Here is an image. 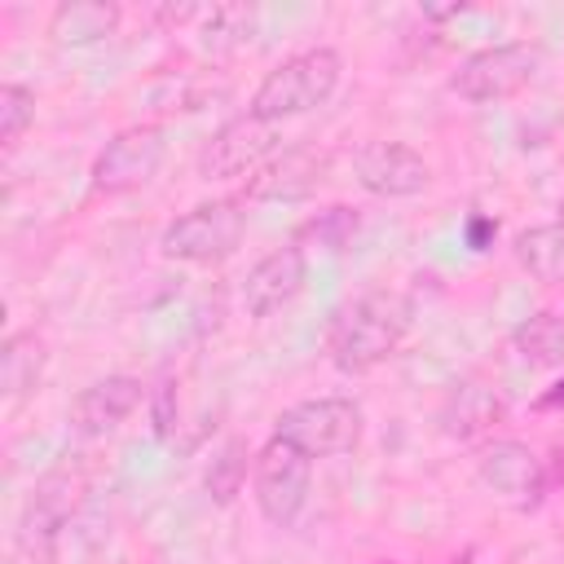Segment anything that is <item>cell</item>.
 <instances>
[{
	"label": "cell",
	"mask_w": 564,
	"mask_h": 564,
	"mask_svg": "<svg viewBox=\"0 0 564 564\" xmlns=\"http://www.w3.org/2000/svg\"><path fill=\"white\" fill-rule=\"evenodd\" d=\"M489 234H494V220H480V216H476V220L467 225V238H471L476 251H485V238H489Z\"/></svg>",
	"instance_id": "cell-26"
},
{
	"label": "cell",
	"mask_w": 564,
	"mask_h": 564,
	"mask_svg": "<svg viewBox=\"0 0 564 564\" xmlns=\"http://www.w3.org/2000/svg\"><path fill=\"white\" fill-rule=\"evenodd\" d=\"M145 401V383L137 375H106L97 383H88L75 405H70V423L79 436H106L115 432L137 405Z\"/></svg>",
	"instance_id": "cell-14"
},
{
	"label": "cell",
	"mask_w": 564,
	"mask_h": 564,
	"mask_svg": "<svg viewBox=\"0 0 564 564\" xmlns=\"http://www.w3.org/2000/svg\"><path fill=\"white\" fill-rule=\"evenodd\" d=\"M242 234H247L242 198H212V203H198L185 216H176L163 229L159 251L181 264H220L225 256L238 251Z\"/></svg>",
	"instance_id": "cell-3"
},
{
	"label": "cell",
	"mask_w": 564,
	"mask_h": 564,
	"mask_svg": "<svg viewBox=\"0 0 564 564\" xmlns=\"http://www.w3.org/2000/svg\"><path fill=\"white\" fill-rule=\"evenodd\" d=\"M357 225H361V220H357V212H352V207H344V203H335V207H326V212L308 216V220L295 229V247L313 242V247H326V251H344V247L352 242Z\"/></svg>",
	"instance_id": "cell-21"
},
{
	"label": "cell",
	"mask_w": 564,
	"mask_h": 564,
	"mask_svg": "<svg viewBox=\"0 0 564 564\" xmlns=\"http://www.w3.org/2000/svg\"><path fill=\"white\" fill-rule=\"evenodd\" d=\"M163 132L154 123H137L123 128L106 141V150L93 163V189L97 194H128L141 189L145 181H154V172L163 167Z\"/></svg>",
	"instance_id": "cell-8"
},
{
	"label": "cell",
	"mask_w": 564,
	"mask_h": 564,
	"mask_svg": "<svg viewBox=\"0 0 564 564\" xmlns=\"http://www.w3.org/2000/svg\"><path fill=\"white\" fill-rule=\"evenodd\" d=\"M251 463H256V458H247V445H242L238 436H234V441H225V445L216 449V458L207 463V476H203L207 498H212L216 507H229V502L242 494Z\"/></svg>",
	"instance_id": "cell-20"
},
{
	"label": "cell",
	"mask_w": 564,
	"mask_h": 564,
	"mask_svg": "<svg viewBox=\"0 0 564 564\" xmlns=\"http://www.w3.org/2000/svg\"><path fill=\"white\" fill-rule=\"evenodd\" d=\"M476 476H480L485 489L502 494V498L516 502V507H538V498L546 494V467H542V458H538L529 445H520V441H494V445L480 454Z\"/></svg>",
	"instance_id": "cell-13"
},
{
	"label": "cell",
	"mask_w": 564,
	"mask_h": 564,
	"mask_svg": "<svg viewBox=\"0 0 564 564\" xmlns=\"http://www.w3.org/2000/svg\"><path fill=\"white\" fill-rule=\"evenodd\" d=\"M538 66H542V48L529 44V40H511V44H494V48L471 53V57L454 70L449 88H454L463 101H476V106H485V101H507V97H516V93L538 75Z\"/></svg>",
	"instance_id": "cell-6"
},
{
	"label": "cell",
	"mask_w": 564,
	"mask_h": 564,
	"mask_svg": "<svg viewBox=\"0 0 564 564\" xmlns=\"http://www.w3.org/2000/svg\"><path fill=\"white\" fill-rule=\"evenodd\" d=\"M278 145H282L278 123H269V119H260V115L247 110V115L225 119V123L207 137V145H203V154H198V172H203L207 181L251 176L256 167H264V163L278 154Z\"/></svg>",
	"instance_id": "cell-7"
},
{
	"label": "cell",
	"mask_w": 564,
	"mask_h": 564,
	"mask_svg": "<svg viewBox=\"0 0 564 564\" xmlns=\"http://www.w3.org/2000/svg\"><path fill=\"white\" fill-rule=\"evenodd\" d=\"M463 9H467V4L458 0V4H427L423 13H427V18H454V13H463Z\"/></svg>",
	"instance_id": "cell-27"
},
{
	"label": "cell",
	"mask_w": 564,
	"mask_h": 564,
	"mask_svg": "<svg viewBox=\"0 0 564 564\" xmlns=\"http://www.w3.org/2000/svg\"><path fill=\"white\" fill-rule=\"evenodd\" d=\"M560 212H564V207H560Z\"/></svg>",
	"instance_id": "cell-28"
},
{
	"label": "cell",
	"mask_w": 564,
	"mask_h": 564,
	"mask_svg": "<svg viewBox=\"0 0 564 564\" xmlns=\"http://www.w3.org/2000/svg\"><path fill=\"white\" fill-rule=\"evenodd\" d=\"M198 13H207V9H198V4H163V9H159V22H172V26H181V22L198 18Z\"/></svg>",
	"instance_id": "cell-24"
},
{
	"label": "cell",
	"mask_w": 564,
	"mask_h": 564,
	"mask_svg": "<svg viewBox=\"0 0 564 564\" xmlns=\"http://www.w3.org/2000/svg\"><path fill=\"white\" fill-rule=\"evenodd\" d=\"M533 410H564V379H560V383H551V388L533 401Z\"/></svg>",
	"instance_id": "cell-25"
},
{
	"label": "cell",
	"mask_w": 564,
	"mask_h": 564,
	"mask_svg": "<svg viewBox=\"0 0 564 564\" xmlns=\"http://www.w3.org/2000/svg\"><path fill=\"white\" fill-rule=\"evenodd\" d=\"M308 282V256L304 247L286 242V247H273L269 256H260L242 282V308L251 317H273L278 308H286Z\"/></svg>",
	"instance_id": "cell-12"
},
{
	"label": "cell",
	"mask_w": 564,
	"mask_h": 564,
	"mask_svg": "<svg viewBox=\"0 0 564 564\" xmlns=\"http://www.w3.org/2000/svg\"><path fill=\"white\" fill-rule=\"evenodd\" d=\"M31 123H35V93L22 84H0V141L18 145Z\"/></svg>",
	"instance_id": "cell-22"
},
{
	"label": "cell",
	"mask_w": 564,
	"mask_h": 564,
	"mask_svg": "<svg viewBox=\"0 0 564 564\" xmlns=\"http://www.w3.org/2000/svg\"><path fill=\"white\" fill-rule=\"evenodd\" d=\"M498 419H502V401L489 388H480V383H454L445 405H441V427L449 436H458V441L480 436Z\"/></svg>",
	"instance_id": "cell-16"
},
{
	"label": "cell",
	"mask_w": 564,
	"mask_h": 564,
	"mask_svg": "<svg viewBox=\"0 0 564 564\" xmlns=\"http://www.w3.org/2000/svg\"><path fill=\"white\" fill-rule=\"evenodd\" d=\"M330 172V154L317 145H286L278 150L264 167H256L247 176V198L251 203H304L322 189Z\"/></svg>",
	"instance_id": "cell-10"
},
{
	"label": "cell",
	"mask_w": 564,
	"mask_h": 564,
	"mask_svg": "<svg viewBox=\"0 0 564 564\" xmlns=\"http://www.w3.org/2000/svg\"><path fill=\"white\" fill-rule=\"evenodd\" d=\"M88 489H93V476H88V467H84L79 458H62V463H53V467L35 480V489H31V498H26L22 533L57 538L62 524H66L70 516H79Z\"/></svg>",
	"instance_id": "cell-11"
},
{
	"label": "cell",
	"mask_w": 564,
	"mask_h": 564,
	"mask_svg": "<svg viewBox=\"0 0 564 564\" xmlns=\"http://www.w3.org/2000/svg\"><path fill=\"white\" fill-rule=\"evenodd\" d=\"M115 26H119V4L115 0H62L48 18V35L62 48L97 44V40L115 35Z\"/></svg>",
	"instance_id": "cell-15"
},
{
	"label": "cell",
	"mask_w": 564,
	"mask_h": 564,
	"mask_svg": "<svg viewBox=\"0 0 564 564\" xmlns=\"http://www.w3.org/2000/svg\"><path fill=\"white\" fill-rule=\"evenodd\" d=\"M339 70H344V62H339L335 48H326V44L304 48V53L278 62L260 79V88L251 93V106L247 110L260 115V119H269V123L308 115V110H317V106L330 101V93L339 88Z\"/></svg>",
	"instance_id": "cell-2"
},
{
	"label": "cell",
	"mask_w": 564,
	"mask_h": 564,
	"mask_svg": "<svg viewBox=\"0 0 564 564\" xmlns=\"http://www.w3.org/2000/svg\"><path fill=\"white\" fill-rule=\"evenodd\" d=\"M414 322V304L397 291H366L335 308L326 326V352L344 375H366L388 361Z\"/></svg>",
	"instance_id": "cell-1"
},
{
	"label": "cell",
	"mask_w": 564,
	"mask_h": 564,
	"mask_svg": "<svg viewBox=\"0 0 564 564\" xmlns=\"http://www.w3.org/2000/svg\"><path fill=\"white\" fill-rule=\"evenodd\" d=\"M352 176L375 198H410L427 189L432 167L405 141H366L352 150Z\"/></svg>",
	"instance_id": "cell-9"
},
{
	"label": "cell",
	"mask_w": 564,
	"mask_h": 564,
	"mask_svg": "<svg viewBox=\"0 0 564 564\" xmlns=\"http://www.w3.org/2000/svg\"><path fill=\"white\" fill-rule=\"evenodd\" d=\"M511 348H516L529 366H542V370L564 366V313H551V308L529 313V317L511 330Z\"/></svg>",
	"instance_id": "cell-19"
},
{
	"label": "cell",
	"mask_w": 564,
	"mask_h": 564,
	"mask_svg": "<svg viewBox=\"0 0 564 564\" xmlns=\"http://www.w3.org/2000/svg\"><path fill=\"white\" fill-rule=\"evenodd\" d=\"M308 480H313V458L304 449H295L282 436H269L251 463V489H256V507L269 524L291 529L308 502Z\"/></svg>",
	"instance_id": "cell-5"
},
{
	"label": "cell",
	"mask_w": 564,
	"mask_h": 564,
	"mask_svg": "<svg viewBox=\"0 0 564 564\" xmlns=\"http://www.w3.org/2000/svg\"><path fill=\"white\" fill-rule=\"evenodd\" d=\"M44 357H48V352H44V339H40L35 330H13V335L4 339V348H0V388H4L9 401L26 397V392L40 383Z\"/></svg>",
	"instance_id": "cell-17"
},
{
	"label": "cell",
	"mask_w": 564,
	"mask_h": 564,
	"mask_svg": "<svg viewBox=\"0 0 564 564\" xmlns=\"http://www.w3.org/2000/svg\"><path fill=\"white\" fill-rule=\"evenodd\" d=\"M516 260L529 278L560 286L564 282V220L555 225H533L516 234Z\"/></svg>",
	"instance_id": "cell-18"
},
{
	"label": "cell",
	"mask_w": 564,
	"mask_h": 564,
	"mask_svg": "<svg viewBox=\"0 0 564 564\" xmlns=\"http://www.w3.org/2000/svg\"><path fill=\"white\" fill-rule=\"evenodd\" d=\"M273 436L291 441L308 458H335L361 441V405L348 397H308L278 414Z\"/></svg>",
	"instance_id": "cell-4"
},
{
	"label": "cell",
	"mask_w": 564,
	"mask_h": 564,
	"mask_svg": "<svg viewBox=\"0 0 564 564\" xmlns=\"http://www.w3.org/2000/svg\"><path fill=\"white\" fill-rule=\"evenodd\" d=\"M9 564H57V538H40V533H22L18 551Z\"/></svg>",
	"instance_id": "cell-23"
}]
</instances>
